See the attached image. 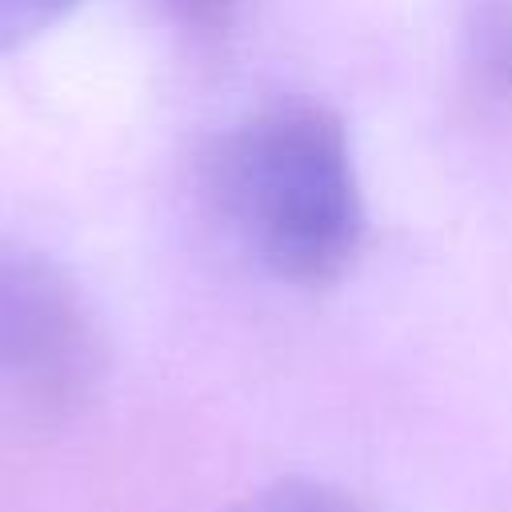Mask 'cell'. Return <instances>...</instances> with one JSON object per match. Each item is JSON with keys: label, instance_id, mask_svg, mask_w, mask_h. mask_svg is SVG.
<instances>
[{"label": "cell", "instance_id": "1", "mask_svg": "<svg viewBox=\"0 0 512 512\" xmlns=\"http://www.w3.org/2000/svg\"><path fill=\"white\" fill-rule=\"evenodd\" d=\"M212 196L248 252L288 284L344 276L364 244V200L340 116L284 100L240 120L208 160Z\"/></svg>", "mask_w": 512, "mask_h": 512}, {"label": "cell", "instance_id": "2", "mask_svg": "<svg viewBox=\"0 0 512 512\" xmlns=\"http://www.w3.org/2000/svg\"><path fill=\"white\" fill-rule=\"evenodd\" d=\"M104 372L96 316L44 256L0 248V396L36 412H76Z\"/></svg>", "mask_w": 512, "mask_h": 512}, {"label": "cell", "instance_id": "3", "mask_svg": "<svg viewBox=\"0 0 512 512\" xmlns=\"http://www.w3.org/2000/svg\"><path fill=\"white\" fill-rule=\"evenodd\" d=\"M228 512H360V504L324 480L288 476V480H272V484L248 492Z\"/></svg>", "mask_w": 512, "mask_h": 512}, {"label": "cell", "instance_id": "4", "mask_svg": "<svg viewBox=\"0 0 512 512\" xmlns=\"http://www.w3.org/2000/svg\"><path fill=\"white\" fill-rule=\"evenodd\" d=\"M80 0H0V52L24 48L28 40L56 28Z\"/></svg>", "mask_w": 512, "mask_h": 512}, {"label": "cell", "instance_id": "5", "mask_svg": "<svg viewBox=\"0 0 512 512\" xmlns=\"http://www.w3.org/2000/svg\"><path fill=\"white\" fill-rule=\"evenodd\" d=\"M168 8L180 12L188 24L220 28V24H228V16L240 8V0H168Z\"/></svg>", "mask_w": 512, "mask_h": 512}, {"label": "cell", "instance_id": "6", "mask_svg": "<svg viewBox=\"0 0 512 512\" xmlns=\"http://www.w3.org/2000/svg\"><path fill=\"white\" fill-rule=\"evenodd\" d=\"M492 60H496V68L504 72V80L512 84V20H504V24H500V32H496V48H492Z\"/></svg>", "mask_w": 512, "mask_h": 512}]
</instances>
